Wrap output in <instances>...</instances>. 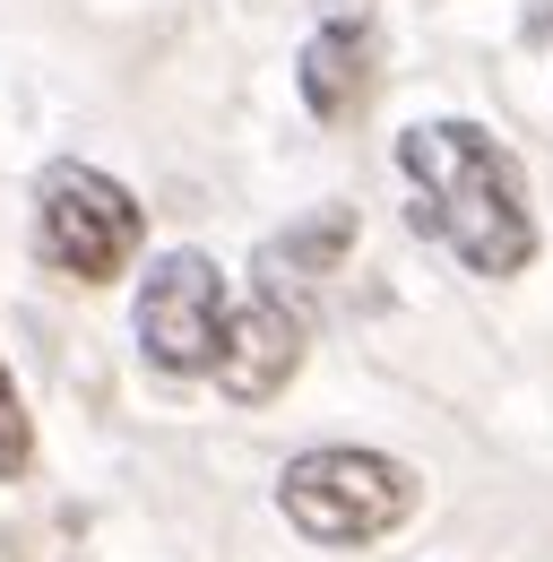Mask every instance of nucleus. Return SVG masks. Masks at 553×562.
Here are the masks:
<instances>
[{
  "label": "nucleus",
  "mask_w": 553,
  "mask_h": 562,
  "mask_svg": "<svg viewBox=\"0 0 553 562\" xmlns=\"http://www.w3.org/2000/svg\"><path fill=\"white\" fill-rule=\"evenodd\" d=\"M303 347H312V321H303V303L285 294V285H251L242 303H225V338H216V390L234 398V407H269L276 390L303 372Z\"/></svg>",
  "instance_id": "5"
},
{
  "label": "nucleus",
  "mask_w": 553,
  "mask_h": 562,
  "mask_svg": "<svg viewBox=\"0 0 553 562\" xmlns=\"http://www.w3.org/2000/svg\"><path fill=\"white\" fill-rule=\"evenodd\" d=\"M131 329H138V355L173 381H200L216 363V338H225V278L207 251H165L147 278H138V303H131Z\"/></svg>",
  "instance_id": "4"
},
{
  "label": "nucleus",
  "mask_w": 553,
  "mask_h": 562,
  "mask_svg": "<svg viewBox=\"0 0 553 562\" xmlns=\"http://www.w3.org/2000/svg\"><path fill=\"white\" fill-rule=\"evenodd\" d=\"M26 459H35V424H26V398H18V381L0 363V485H18Z\"/></svg>",
  "instance_id": "8"
},
{
  "label": "nucleus",
  "mask_w": 553,
  "mask_h": 562,
  "mask_svg": "<svg viewBox=\"0 0 553 562\" xmlns=\"http://www.w3.org/2000/svg\"><path fill=\"white\" fill-rule=\"evenodd\" d=\"M138 243H147V209L104 165H78V156L44 165V182H35V251H44V269H61L78 285H113L138 260Z\"/></svg>",
  "instance_id": "3"
},
{
  "label": "nucleus",
  "mask_w": 553,
  "mask_h": 562,
  "mask_svg": "<svg viewBox=\"0 0 553 562\" xmlns=\"http://www.w3.org/2000/svg\"><path fill=\"white\" fill-rule=\"evenodd\" d=\"M346 251H354V209H312L303 225H285L269 251H260V269H269L276 285L285 278H329Z\"/></svg>",
  "instance_id": "7"
},
{
  "label": "nucleus",
  "mask_w": 553,
  "mask_h": 562,
  "mask_svg": "<svg viewBox=\"0 0 553 562\" xmlns=\"http://www.w3.org/2000/svg\"><path fill=\"white\" fill-rule=\"evenodd\" d=\"M294 87H303L312 122H354V113L372 104V87H381V35H372V18H329V26L303 44Z\"/></svg>",
  "instance_id": "6"
},
{
  "label": "nucleus",
  "mask_w": 553,
  "mask_h": 562,
  "mask_svg": "<svg viewBox=\"0 0 553 562\" xmlns=\"http://www.w3.org/2000/svg\"><path fill=\"white\" fill-rule=\"evenodd\" d=\"M276 510L312 537V546H381L390 528L415 519V468L390 450H303L276 476Z\"/></svg>",
  "instance_id": "2"
},
{
  "label": "nucleus",
  "mask_w": 553,
  "mask_h": 562,
  "mask_svg": "<svg viewBox=\"0 0 553 562\" xmlns=\"http://www.w3.org/2000/svg\"><path fill=\"white\" fill-rule=\"evenodd\" d=\"M398 173H407L415 234H432L459 269L519 278L537 260L528 173H519V156L493 139L484 122H415L398 139Z\"/></svg>",
  "instance_id": "1"
}]
</instances>
